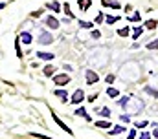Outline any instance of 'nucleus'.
Instances as JSON below:
<instances>
[{
    "label": "nucleus",
    "mask_w": 158,
    "mask_h": 139,
    "mask_svg": "<svg viewBox=\"0 0 158 139\" xmlns=\"http://www.w3.org/2000/svg\"><path fill=\"white\" fill-rule=\"evenodd\" d=\"M118 104L121 106V108L129 110L131 113H140V112L143 110V101H142L140 97H134V95H131V97H123L121 101H118Z\"/></svg>",
    "instance_id": "1"
},
{
    "label": "nucleus",
    "mask_w": 158,
    "mask_h": 139,
    "mask_svg": "<svg viewBox=\"0 0 158 139\" xmlns=\"http://www.w3.org/2000/svg\"><path fill=\"white\" fill-rule=\"evenodd\" d=\"M52 77H53V84H55V86H66V84L72 81L68 73H55V75H52Z\"/></svg>",
    "instance_id": "2"
},
{
    "label": "nucleus",
    "mask_w": 158,
    "mask_h": 139,
    "mask_svg": "<svg viewBox=\"0 0 158 139\" xmlns=\"http://www.w3.org/2000/svg\"><path fill=\"white\" fill-rule=\"evenodd\" d=\"M85 79H86V84L88 86H94L98 81H99V75H98V71H94V70H85Z\"/></svg>",
    "instance_id": "3"
},
{
    "label": "nucleus",
    "mask_w": 158,
    "mask_h": 139,
    "mask_svg": "<svg viewBox=\"0 0 158 139\" xmlns=\"http://www.w3.org/2000/svg\"><path fill=\"white\" fill-rule=\"evenodd\" d=\"M39 44H42V46H48V44H52L53 42V35L50 33V31H44V30H40L39 31Z\"/></svg>",
    "instance_id": "4"
},
{
    "label": "nucleus",
    "mask_w": 158,
    "mask_h": 139,
    "mask_svg": "<svg viewBox=\"0 0 158 139\" xmlns=\"http://www.w3.org/2000/svg\"><path fill=\"white\" fill-rule=\"evenodd\" d=\"M52 117H53V121L57 123V126H61V130H64V132H68V134L72 136V130H70V128L66 126V123H64V121H63V119H61V117H59L57 113H53V112H52Z\"/></svg>",
    "instance_id": "5"
},
{
    "label": "nucleus",
    "mask_w": 158,
    "mask_h": 139,
    "mask_svg": "<svg viewBox=\"0 0 158 139\" xmlns=\"http://www.w3.org/2000/svg\"><path fill=\"white\" fill-rule=\"evenodd\" d=\"M83 99H85V92H83V90H76L74 95H72V99H70V103L79 104V103H83Z\"/></svg>",
    "instance_id": "6"
},
{
    "label": "nucleus",
    "mask_w": 158,
    "mask_h": 139,
    "mask_svg": "<svg viewBox=\"0 0 158 139\" xmlns=\"http://www.w3.org/2000/svg\"><path fill=\"white\" fill-rule=\"evenodd\" d=\"M44 24H46L50 30H59V26H61V22H59L55 17H48V18L44 20Z\"/></svg>",
    "instance_id": "7"
},
{
    "label": "nucleus",
    "mask_w": 158,
    "mask_h": 139,
    "mask_svg": "<svg viewBox=\"0 0 158 139\" xmlns=\"http://www.w3.org/2000/svg\"><path fill=\"white\" fill-rule=\"evenodd\" d=\"M35 55H37V59H40V61H53V57H55L50 51H37Z\"/></svg>",
    "instance_id": "8"
},
{
    "label": "nucleus",
    "mask_w": 158,
    "mask_h": 139,
    "mask_svg": "<svg viewBox=\"0 0 158 139\" xmlns=\"http://www.w3.org/2000/svg\"><path fill=\"white\" fill-rule=\"evenodd\" d=\"M19 38H20L24 44H31V42H33V37H31L30 31H22V33L19 35Z\"/></svg>",
    "instance_id": "9"
},
{
    "label": "nucleus",
    "mask_w": 158,
    "mask_h": 139,
    "mask_svg": "<svg viewBox=\"0 0 158 139\" xmlns=\"http://www.w3.org/2000/svg\"><path fill=\"white\" fill-rule=\"evenodd\" d=\"M46 7H48V9H52L53 13H59V11H63V9H61V4H59L57 0H53V2H50V4H46Z\"/></svg>",
    "instance_id": "10"
},
{
    "label": "nucleus",
    "mask_w": 158,
    "mask_h": 139,
    "mask_svg": "<svg viewBox=\"0 0 158 139\" xmlns=\"http://www.w3.org/2000/svg\"><path fill=\"white\" fill-rule=\"evenodd\" d=\"M77 6L81 7V11H88L92 6V0H77Z\"/></svg>",
    "instance_id": "11"
},
{
    "label": "nucleus",
    "mask_w": 158,
    "mask_h": 139,
    "mask_svg": "<svg viewBox=\"0 0 158 139\" xmlns=\"http://www.w3.org/2000/svg\"><path fill=\"white\" fill-rule=\"evenodd\" d=\"M42 73H44L46 77H52V75H55V68H53L52 64H46V66L42 68Z\"/></svg>",
    "instance_id": "12"
},
{
    "label": "nucleus",
    "mask_w": 158,
    "mask_h": 139,
    "mask_svg": "<svg viewBox=\"0 0 158 139\" xmlns=\"http://www.w3.org/2000/svg\"><path fill=\"white\" fill-rule=\"evenodd\" d=\"M74 113H76V115H77V117H85V119H86V121H90V115H88V113H86V110H85V108H83V106H81V108H77V110H76V112H74Z\"/></svg>",
    "instance_id": "13"
},
{
    "label": "nucleus",
    "mask_w": 158,
    "mask_h": 139,
    "mask_svg": "<svg viewBox=\"0 0 158 139\" xmlns=\"http://www.w3.org/2000/svg\"><path fill=\"white\" fill-rule=\"evenodd\" d=\"M125 130H127V126H121V125H119V126H114L112 130H109V134H110V136H118V134L125 132Z\"/></svg>",
    "instance_id": "14"
},
{
    "label": "nucleus",
    "mask_w": 158,
    "mask_h": 139,
    "mask_svg": "<svg viewBox=\"0 0 158 139\" xmlns=\"http://www.w3.org/2000/svg\"><path fill=\"white\" fill-rule=\"evenodd\" d=\"M101 2H103V6H107V7L119 9V2H116V0H101Z\"/></svg>",
    "instance_id": "15"
},
{
    "label": "nucleus",
    "mask_w": 158,
    "mask_h": 139,
    "mask_svg": "<svg viewBox=\"0 0 158 139\" xmlns=\"http://www.w3.org/2000/svg\"><path fill=\"white\" fill-rule=\"evenodd\" d=\"M96 126L98 128H103V130H109L112 125H110V121H96Z\"/></svg>",
    "instance_id": "16"
},
{
    "label": "nucleus",
    "mask_w": 158,
    "mask_h": 139,
    "mask_svg": "<svg viewBox=\"0 0 158 139\" xmlns=\"http://www.w3.org/2000/svg\"><path fill=\"white\" fill-rule=\"evenodd\" d=\"M142 35H143V28H142V26H136V28H134V31H132V38H134V40H138Z\"/></svg>",
    "instance_id": "17"
},
{
    "label": "nucleus",
    "mask_w": 158,
    "mask_h": 139,
    "mask_svg": "<svg viewBox=\"0 0 158 139\" xmlns=\"http://www.w3.org/2000/svg\"><path fill=\"white\" fill-rule=\"evenodd\" d=\"M107 95H109L110 99H116V97L119 95V92L116 90V88H112V86H109V88H107Z\"/></svg>",
    "instance_id": "18"
},
{
    "label": "nucleus",
    "mask_w": 158,
    "mask_h": 139,
    "mask_svg": "<svg viewBox=\"0 0 158 139\" xmlns=\"http://www.w3.org/2000/svg\"><path fill=\"white\" fill-rule=\"evenodd\" d=\"M55 95H57V97H61V101H63V103H66V101H68V93H66L64 90H55Z\"/></svg>",
    "instance_id": "19"
},
{
    "label": "nucleus",
    "mask_w": 158,
    "mask_h": 139,
    "mask_svg": "<svg viewBox=\"0 0 158 139\" xmlns=\"http://www.w3.org/2000/svg\"><path fill=\"white\" fill-rule=\"evenodd\" d=\"M143 92H145V93H149V95H153L155 99H158V90H155V88H151V86H145V88H143Z\"/></svg>",
    "instance_id": "20"
},
{
    "label": "nucleus",
    "mask_w": 158,
    "mask_h": 139,
    "mask_svg": "<svg viewBox=\"0 0 158 139\" xmlns=\"http://www.w3.org/2000/svg\"><path fill=\"white\" fill-rule=\"evenodd\" d=\"M61 7H63V11L66 13V17H68V18L72 20V18H74V13L70 11V4H64V6H61Z\"/></svg>",
    "instance_id": "21"
},
{
    "label": "nucleus",
    "mask_w": 158,
    "mask_h": 139,
    "mask_svg": "<svg viewBox=\"0 0 158 139\" xmlns=\"http://www.w3.org/2000/svg\"><path fill=\"white\" fill-rule=\"evenodd\" d=\"M127 20H131V22H140V20H142V15H140V11H136L134 15L127 17Z\"/></svg>",
    "instance_id": "22"
},
{
    "label": "nucleus",
    "mask_w": 158,
    "mask_h": 139,
    "mask_svg": "<svg viewBox=\"0 0 158 139\" xmlns=\"http://www.w3.org/2000/svg\"><path fill=\"white\" fill-rule=\"evenodd\" d=\"M15 50H17V57H19V59H22V55H24V53H22V50H20V38H17V40H15Z\"/></svg>",
    "instance_id": "23"
},
{
    "label": "nucleus",
    "mask_w": 158,
    "mask_h": 139,
    "mask_svg": "<svg viewBox=\"0 0 158 139\" xmlns=\"http://www.w3.org/2000/svg\"><path fill=\"white\" fill-rule=\"evenodd\" d=\"M79 26H81V28H85V30H92V28H94V22H88V20H81V22H79Z\"/></svg>",
    "instance_id": "24"
},
{
    "label": "nucleus",
    "mask_w": 158,
    "mask_h": 139,
    "mask_svg": "<svg viewBox=\"0 0 158 139\" xmlns=\"http://www.w3.org/2000/svg\"><path fill=\"white\" fill-rule=\"evenodd\" d=\"M98 113H99V115H101V117H105V119H109V117H110V115H112V113H110V110H109V108H101V110H99V112H98Z\"/></svg>",
    "instance_id": "25"
},
{
    "label": "nucleus",
    "mask_w": 158,
    "mask_h": 139,
    "mask_svg": "<svg viewBox=\"0 0 158 139\" xmlns=\"http://www.w3.org/2000/svg\"><path fill=\"white\" fill-rule=\"evenodd\" d=\"M118 20H119V17H112V15H107V17H105V22L110 24V26H112L114 22H118Z\"/></svg>",
    "instance_id": "26"
},
{
    "label": "nucleus",
    "mask_w": 158,
    "mask_h": 139,
    "mask_svg": "<svg viewBox=\"0 0 158 139\" xmlns=\"http://www.w3.org/2000/svg\"><path fill=\"white\" fill-rule=\"evenodd\" d=\"M156 26H158V22L156 20H153V18L145 22V28H147V30H156Z\"/></svg>",
    "instance_id": "27"
},
{
    "label": "nucleus",
    "mask_w": 158,
    "mask_h": 139,
    "mask_svg": "<svg viewBox=\"0 0 158 139\" xmlns=\"http://www.w3.org/2000/svg\"><path fill=\"white\" fill-rule=\"evenodd\" d=\"M145 48H147V50H158V38H156V40L147 42V44H145Z\"/></svg>",
    "instance_id": "28"
},
{
    "label": "nucleus",
    "mask_w": 158,
    "mask_h": 139,
    "mask_svg": "<svg viewBox=\"0 0 158 139\" xmlns=\"http://www.w3.org/2000/svg\"><path fill=\"white\" fill-rule=\"evenodd\" d=\"M118 35L119 37H129L131 35V30L129 28H121V30H118Z\"/></svg>",
    "instance_id": "29"
},
{
    "label": "nucleus",
    "mask_w": 158,
    "mask_h": 139,
    "mask_svg": "<svg viewBox=\"0 0 158 139\" xmlns=\"http://www.w3.org/2000/svg\"><path fill=\"white\" fill-rule=\"evenodd\" d=\"M103 20H105V15H103V13H98V15H96V18H94V22H96V24H101Z\"/></svg>",
    "instance_id": "30"
},
{
    "label": "nucleus",
    "mask_w": 158,
    "mask_h": 139,
    "mask_svg": "<svg viewBox=\"0 0 158 139\" xmlns=\"http://www.w3.org/2000/svg\"><path fill=\"white\" fill-rule=\"evenodd\" d=\"M119 119H121V123H131V115L129 113H121Z\"/></svg>",
    "instance_id": "31"
},
{
    "label": "nucleus",
    "mask_w": 158,
    "mask_h": 139,
    "mask_svg": "<svg viewBox=\"0 0 158 139\" xmlns=\"http://www.w3.org/2000/svg\"><path fill=\"white\" fill-rule=\"evenodd\" d=\"M147 125H149L147 121H138V123H134V126H136V128H140V130H142V128H145Z\"/></svg>",
    "instance_id": "32"
},
{
    "label": "nucleus",
    "mask_w": 158,
    "mask_h": 139,
    "mask_svg": "<svg viewBox=\"0 0 158 139\" xmlns=\"http://www.w3.org/2000/svg\"><path fill=\"white\" fill-rule=\"evenodd\" d=\"M42 13H44V9H37V11H33V13H31V17H33V18H39Z\"/></svg>",
    "instance_id": "33"
},
{
    "label": "nucleus",
    "mask_w": 158,
    "mask_h": 139,
    "mask_svg": "<svg viewBox=\"0 0 158 139\" xmlns=\"http://www.w3.org/2000/svg\"><path fill=\"white\" fill-rule=\"evenodd\" d=\"M92 38H101V31L99 30H92Z\"/></svg>",
    "instance_id": "34"
},
{
    "label": "nucleus",
    "mask_w": 158,
    "mask_h": 139,
    "mask_svg": "<svg viewBox=\"0 0 158 139\" xmlns=\"http://www.w3.org/2000/svg\"><path fill=\"white\" fill-rule=\"evenodd\" d=\"M114 81H116V75H112V73H110V75H107V82H109V84H112Z\"/></svg>",
    "instance_id": "35"
},
{
    "label": "nucleus",
    "mask_w": 158,
    "mask_h": 139,
    "mask_svg": "<svg viewBox=\"0 0 158 139\" xmlns=\"http://www.w3.org/2000/svg\"><path fill=\"white\" fill-rule=\"evenodd\" d=\"M136 137V130L132 128V130H129V136H127V139H134Z\"/></svg>",
    "instance_id": "36"
},
{
    "label": "nucleus",
    "mask_w": 158,
    "mask_h": 139,
    "mask_svg": "<svg viewBox=\"0 0 158 139\" xmlns=\"http://www.w3.org/2000/svg\"><path fill=\"white\" fill-rule=\"evenodd\" d=\"M140 139H151V134L149 132H142L140 134Z\"/></svg>",
    "instance_id": "37"
},
{
    "label": "nucleus",
    "mask_w": 158,
    "mask_h": 139,
    "mask_svg": "<svg viewBox=\"0 0 158 139\" xmlns=\"http://www.w3.org/2000/svg\"><path fill=\"white\" fill-rule=\"evenodd\" d=\"M153 136H155V137L158 139V125H156V126H155V132H153Z\"/></svg>",
    "instance_id": "38"
},
{
    "label": "nucleus",
    "mask_w": 158,
    "mask_h": 139,
    "mask_svg": "<svg viewBox=\"0 0 158 139\" xmlns=\"http://www.w3.org/2000/svg\"><path fill=\"white\" fill-rule=\"evenodd\" d=\"M63 68L66 70V71H72V66H70V64H64V66H63Z\"/></svg>",
    "instance_id": "39"
},
{
    "label": "nucleus",
    "mask_w": 158,
    "mask_h": 139,
    "mask_svg": "<svg viewBox=\"0 0 158 139\" xmlns=\"http://www.w3.org/2000/svg\"><path fill=\"white\" fill-rule=\"evenodd\" d=\"M6 7V2H0V9H4Z\"/></svg>",
    "instance_id": "40"
}]
</instances>
